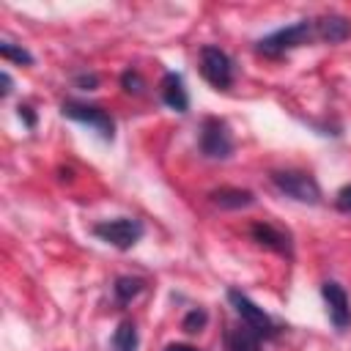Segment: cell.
Wrapping results in <instances>:
<instances>
[{
    "mask_svg": "<svg viewBox=\"0 0 351 351\" xmlns=\"http://www.w3.org/2000/svg\"><path fill=\"white\" fill-rule=\"evenodd\" d=\"M60 112L82 126H90L101 140H112L115 137V121L110 118L107 110H101L99 104H88V101H77V99H66L60 104Z\"/></svg>",
    "mask_w": 351,
    "mask_h": 351,
    "instance_id": "8992f818",
    "label": "cell"
},
{
    "mask_svg": "<svg viewBox=\"0 0 351 351\" xmlns=\"http://www.w3.org/2000/svg\"><path fill=\"white\" fill-rule=\"evenodd\" d=\"M335 206H337L340 211H351V184H346V186L337 192V197H335Z\"/></svg>",
    "mask_w": 351,
    "mask_h": 351,
    "instance_id": "ac0fdd59",
    "label": "cell"
},
{
    "mask_svg": "<svg viewBox=\"0 0 351 351\" xmlns=\"http://www.w3.org/2000/svg\"><path fill=\"white\" fill-rule=\"evenodd\" d=\"M313 36H315V19H299L293 25H288V27H280V30L258 38L255 49L261 55H266V58H280V55H285V52H291L296 47L310 44Z\"/></svg>",
    "mask_w": 351,
    "mask_h": 351,
    "instance_id": "6da1fadb",
    "label": "cell"
},
{
    "mask_svg": "<svg viewBox=\"0 0 351 351\" xmlns=\"http://www.w3.org/2000/svg\"><path fill=\"white\" fill-rule=\"evenodd\" d=\"M200 74L217 90H228L236 80V69H233L230 55L225 49L214 47V44L200 47Z\"/></svg>",
    "mask_w": 351,
    "mask_h": 351,
    "instance_id": "5b68a950",
    "label": "cell"
},
{
    "mask_svg": "<svg viewBox=\"0 0 351 351\" xmlns=\"http://www.w3.org/2000/svg\"><path fill=\"white\" fill-rule=\"evenodd\" d=\"M162 101L170 107V110H176V112H186L189 110V93H186V88H184V80H181V74H176V71H167L165 77H162Z\"/></svg>",
    "mask_w": 351,
    "mask_h": 351,
    "instance_id": "8fae6325",
    "label": "cell"
},
{
    "mask_svg": "<svg viewBox=\"0 0 351 351\" xmlns=\"http://www.w3.org/2000/svg\"><path fill=\"white\" fill-rule=\"evenodd\" d=\"M143 288H145V280L123 274V277H118V280H115V285H112V293H115V299H118L121 304H129L132 299H137V296L143 293Z\"/></svg>",
    "mask_w": 351,
    "mask_h": 351,
    "instance_id": "5bb4252c",
    "label": "cell"
},
{
    "mask_svg": "<svg viewBox=\"0 0 351 351\" xmlns=\"http://www.w3.org/2000/svg\"><path fill=\"white\" fill-rule=\"evenodd\" d=\"M250 236H252V241H255L258 247H266V250H271V252H277V255H285V258L293 255L291 236H288L285 230L274 228L271 222H252V225H250Z\"/></svg>",
    "mask_w": 351,
    "mask_h": 351,
    "instance_id": "9c48e42d",
    "label": "cell"
},
{
    "mask_svg": "<svg viewBox=\"0 0 351 351\" xmlns=\"http://www.w3.org/2000/svg\"><path fill=\"white\" fill-rule=\"evenodd\" d=\"M145 228L134 217H115V219H101L93 225V236L101 239L104 244H112L115 250H132L143 239Z\"/></svg>",
    "mask_w": 351,
    "mask_h": 351,
    "instance_id": "277c9868",
    "label": "cell"
},
{
    "mask_svg": "<svg viewBox=\"0 0 351 351\" xmlns=\"http://www.w3.org/2000/svg\"><path fill=\"white\" fill-rule=\"evenodd\" d=\"M208 324V313L203 310V307H192L186 315H184V321H181V329L184 332H189V335H197V332H203V326Z\"/></svg>",
    "mask_w": 351,
    "mask_h": 351,
    "instance_id": "2e32d148",
    "label": "cell"
},
{
    "mask_svg": "<svg viewBox=\"0 0 351 351\" xmlns=\"http://www.w3.org/2000/svg\"><path fill=\"white\" fill-rule=\"evenodd\" d=\"M19 118L25 121V126H27V129H33V126H36V112H33V107L19 104Z\"/></svg>",
    "mask_w": 351,
    "mask_h": 351,
    "instance_id": "ffe728a7",
    "label": "cell"
},
{
    "mask_svg": "<svg viewBox=\"0 0 351 351\" xmlns=\"http://www.w3.org/2000/svg\"><path fill=\"white\" fill-rule=\"evenodd\" d=\"M0 82H3V90H0V96L5 99V96L11 93V77H8V71H3V74H0Z\"/></svg>",
    "mask_w": 351,
    "mask_h": 351,
    "instance_id": "44dd1931",
    "label": "cell"
},
{
    "mask_svg": "<svg viewBox=\"0 0 351 351\" xmlns=\"http://www.w3.org/2000/svg\"><path fill=\"white\" fill-rule=\"evenodd\" d=\"M74 82H77L82 90H93V88L99 85V77H96V74H80Z\"/></svg>",
    "mask_w": 351,
    "mask_h": 351,
    "instance_id": "d6986e66",
    "label": "cell"
},
{
    "mask_svg": "<svg viewBox=\"0 0 351 351\" xmlns=\"http://www.w3.org/2000/svg\"><path fill=\"white\" fill-rule=\"evenodd\" d=\"M321 296H324V304H326V315L332 321L335 329H348L351 326V302H348V293L340 282L335 280H326L321 285Z\"/></svg>",
    "mask_w": 351,
    "mask_h": 351,
    "instance_id": "ba28073f",
    "label": "cell"
},
{
    "mask_svg": "<svg viewBox=\"0 0 351 351\" xmlns=\"http://www.w3.org/2000/svg\"><path fill=\"white\" fill-rule=\"evenodd\" d=\"M351 36V19L340 16V14H326L321 19H315V38L326 41V44H340Z\"/></svg>",
    "mask_w": 351,
    "mask_h": 351,
    "instance_id": "30bf717a",
    "label": "cell"
},
{
    "mask_svg": "<svg viewBox=\"0 0 351 351\" xmlns=\"http://www.w3.org/2000/svg\"><path fill=\"white\" fill-rule=\"evenodd\" d=\"M228 302H230V307L236 310V315L241 318V324H244L250 332H255L261 340H271V337L280 335L277 321H274L263 307H258L247 293H241L239 288H230V291H228Z\"/></svg>",
    "mask_w": 351,
    "mask_h": 351,
    "instance_id": "7a4b0ae2",
    "label": "cell"
},
{
    "mask_svg": "<svg viewBox=\"0 0 351 351\" xmlns=\"http://www.w3.org/2000/svg\"><path fill=\"white\" fill-rule=\"evenodd\" d=\"M112 351H137L140 348V332L134 326V321H121L118 329L112 332Z\"/></svg>",
    "mask_w": 351,
    "mask_h": 351,
    "instance_id": "4fadbf2b",
    "label": "cell"
},
{
    "mask_svg": "<svg viewBox=\"0 0 351 351\" xmlns=\"http://www.w3.org/2000/svg\"><path fill=\"white\" fill-rule=\"evenodd\" d=\"M208 200L219 208L239 211V208H250L255 203V195L250 189H241V186H219V189L208 192Z\"/></svg>",
    "mask_w": 351,
    "mask_h": 351,
    "instance_id": "7c38bea8",
    "label": "cell"
},
{
    "mask_svg": "<svg viewBox=\"0 0 351 351\" xmlns=\"http://www.w3.org/2000/svg\"><path fill=\"white\" fill-rule=\"evenodd\" d=\"M269 181L285 195V197H293L299 203H310L315 206L321 200V186L318 181L304 173V170H271Z\"/></svg>",
    "mask_w": 351,
    "mask_h": 351,
    "instance_id": "3957f363",
    "label": "cell"
},
{
    "mask_svg": "<svg viewBox=\"0 0 351 351\" xmlns=\"http://www.w3.org/2000/svg\"><path fill=\"white\" fill-rule=\"evenodd\" d=\"M121 88H123L126 93L140 96V93H143V88H145V80H143V74H140L137 69H126V71L121 74Z\"/></svg>",
    "mask_w": 351,
    "mask_h": 351,
    "instance_id": "e0dca14e",
    "label": "cell"
},
{
    "mask_svg": "<svg viewBox=\"0 0 351 351\" xmlns=\"http://www.w3.org/2000/svg\"><path fill=\"white\" fill-rule=\"evenodd\" d=\"M197 145L206 159H228L233 154V137H230L228 123L219 118H206L200 123Z\"/></svg>",
    "mask_w": 351,
    "mask_h": 351,
    "instance_id": "52a82bcc",
    "label": "cell"
},
{
    "mask_svg": "<svg viewBox=\"0 0 351 351\" xmlns=\"http://www.w3.org/2000/svg\"><path fill=\"white\" fill-rule=\"evenodd\" d=\"M0 55H3L5 60L19 63V66H30V63H33V55H30L25 47L14 44V41H0Z\"/></svg>",
    "mask_w": 351,
    "mask_h": 351,
    "instance_id": "9a60e30c",
    "label": "cell"
},
{
    "mask_svg": "<svg viewBox=\"0 0 351 351\" xmlns=\"http://www.w3.org/2000/svg\"><path fill=\"white\" fill-rule=\"evenodd\" d=\"M165 351H200V348H195V346H186V343H170Z\"/></svg>",
    "mask_w": 351,
    "mask_h": 351,
    "instance_id": "7402d4cb",
    "label": "cell"
}]
</instances>
